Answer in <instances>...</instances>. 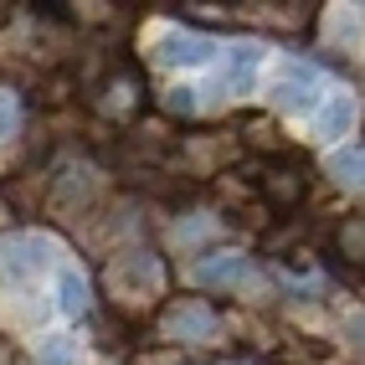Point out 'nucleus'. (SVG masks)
Here are the masks:
<instances>
[{
  "label": "nucleus",
  "mask_w": 365,
  "mask_h": 365,
  "mask_svg": "<svg viewBox=\"0 0 365 365\" xmlns=\"http://www.w3.org/2000/svg\"><path fill=\"white\" fill-rule=\"evenodd\" d=\"M267 98H273L283 113H314L319 108V72L299 57H283L267 78Z\"/></svg>",
  "instance_id": "nucleus-1"
},
{
  "label": "nucleus",
  "mask_w": 365,
  "mask_h": 365,
  "mask_svg": "<svg viewBox=\"0 0 365 365\" xmlns=\"http://www.w3.org/2000/svg\"><path fill=\"white\" fill-rule=\"evenodd\" d=\"M46 252H52V242L36 237V232H16L11 242H0V283H6V288L31 283L46 267Z\"/></svg>",
  "instance_id": "nucleus-2"
},
{
  "label": "nucleus",
  "mask_w": 365,
  "mask_h": 365,
  "mask_svg": "<svg viewBox=\"0 0 365 365\" xmlns=\"http://www.w3.org/2000/svg\"><path fill=\"white\" fill-rule=\"evenodd\" d=\"M160 329H165V339H175V345H206V339L222 329V319H216V309L206 299H180L165 314Z\"/></svg>",
  "instance_id": "nucleus-3"
},
{
  "label": "nucleus",
  "mask_w": 365,
  "mask_h": 365,
  "mask_svg": "<svg viewBox=\"0 0 365 365\" xmlns=\"http://www.w3.org/2000/svg\"><path fill=\"white\" fill-rule=\"evenodd\" d=\"M216 57V41L206 31H185V26H165L155 36V62L165 67H206Z\"/></svg>",
  "instance_id": "nucleus-4"
},
{
  "label": "nucleus",
  "mask_w": 365,
  "mask_h": 365,
  "mask_svg": "<svg viewBox=\"0 0 365 365\" xmlns=\"http://www.w3.org/2000/svg\"><path fill=\"white\" fill-rule=\"evenodd\" d=\"M355 113H360V103L350 98V93H334L324 108H314V134H319L324 144L345 139V134H350V124H355Z\"/></svg>",
  "instance_id": "nucleus-5"
},
{
  "label": "nucleus",
  "mask_w": 365,
  "mask_h": 365,
  "mask_svg": "<svg viewBox=\"0 0 365 365\" xmlns=\"http://www.w3.org/2000/svg\"><path fill=\"white\" fill-rule=\"evenodd\" d=\"M257 67H262V46H257V41L232 46V62H227V88H232V98H242V93L252 88Z\"/></svg>",
  "instance_id": "nucleus-6"
},
{
  "label": "nucleus",
  "mask_w": 365,
  "mask_h": 365,
  "mask_svg": "<svg viewBox=\"0 0 365 365\" xmlns=\"http://www.w3.org/2000/svg\"><path fill=\"white\" fill-rule=\"evenodd\" d=\"M57 309L67 319H83L88 314V273L83 267H62L57 273Z\"/></svg>",
  "instance_id": "nucleus-7"
},
{
  "label": "nucleus",
  "mask_w": 365,
  "mask_h": 365,
  "mask_svg": "<svg viewBox=\"0 0 365 365\" xmlns=\"http://www.w3.org/2000/svg\"><path fill=\"white\" fill-rule=\"evenodd\" d=\"M247 257H242V252H216V257H201L196 262V278L201 283H242V278H247Z\"/></svg>",
  "instance_id": "nucleus-8"
},
{
  "label": "nucleus",
  "mask_w": 365,
  "mask_h": 365,
  "mask_svg": "<svg viewBox=\"0 0 365 365\" xmlns=\"http://www.w3.org/2000/svg\"><path fill=\"white\" fill-rule=\"evenodd\" d=\"M36 365H78V339L72 334H46L36 345Z\"/></svg>",
  "instance_id": "nucleus-9"
},
{
  "label": "nucleus",
  "mask_w": 365,
  "mask_h": 365,
  "mask_svg": "<svg viewBox=\"0 0 365 365\" xmlns=\"http://www.w3.org/2000/svg\"><path fill=\"white\" fill-rule=\"evenodd\" d=\"M324 170H329L339 185H360V144H339Z\"/></svg>",
  "instance_id": "nucleus-10"
},
{
  "label": "nucleus",
  "mask_w": 365,
  "mask_h": 365,
  "mask_svg": "<svg viewBox=\"0 0 365 365\" xmlns=\"http://www.w3.org/2000/svg\"><path fill=\"white\" fill-rule=\"evenodd\" d=\"M16 129H21V98L11 88H0V144H6Z\"/></svg>",
  "instance_id": "nucleus-11"
},
{
  "label": "nucleus",
  "mask_w": 365,
  "mask_h": 365,
  "mask_svg": "<svg viewBox=\"0 0 365 365\" xmlns=\"http://www.w3.org/2000/svg\"><path fill=\"white\" fill-rule=\"evenodd\" d=\"M165 108H170V113H196V108H201V98H196V88H170Z\"/></svg>",
  "instance_id": "nucleus-12"
},
{
  "label": "nucleus",
  "mask_w": 365,
  "mask_h": 365,
  "mask_svg": "<svg viewBox=\"0 0 365 365\" xmlns=\"http://www.w3.org/2000/svg\"><path fill=\"white\" fill-rule=\"evenodd\" d=\"M339 242H345V252H350V262H360V227H339Z\"/></svg>",
  "instance_id": "nucleus-13"
}]
</instances>
